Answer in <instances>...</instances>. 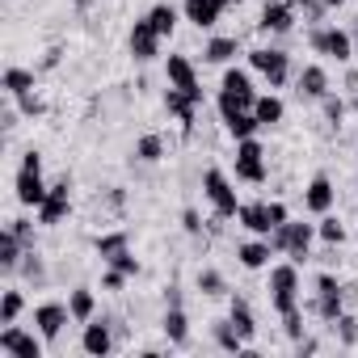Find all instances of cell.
Wrapping results in <instances>:
<instances>
[{"label": "cell", "instance_id": "34", "mask_svg": "<svg viewBox=\"0 0 358 358\" xmlns=\"http://www.w3.org/2000/svg\"><path fill=\"white\" fill-rule=\"evenodd\" d=\"M224 131L241 143V139H257V131H262V122H257V114L253 110H245V114H236V118H228L224 122Z\"/></svg>", "mask_w": 358, "mask_h": 358}, {"label": "cell", "instance_id": "24", "mask_svg": "<svg viewBox=\"0 0 358 358\" xmlns=\"http://www.w3.org/2000/svg\"><path fill=\"white\" fill-rule=\"evenodd\" d=\"M253 114H257V122H262V127H278V122L287 118V101H282L274 89H270V93H257Z\"/></svg>", "mask_w": 358, "mask_h": 358}, {"label": "cell", "instance_id": "50", "mask_svg": "<svg viewBox=\"0 0 358 358\" xmlns=\"http://www.w3.org/2000/svg\"><path fill=\"white\" fill-rule=\"evenodd\" d=\"M59 64V47H51L47 55H43V64H38V72H47V68H55Z\"/></svg>", "mask_w": 358, "mask_h": 358}, {"label": "cell", "instance_id": "31", "mask_svg": "<svg viewBox=\"0 0 358 358\" xmlns=\"http://www.w3.org/2000/svg\"><path fill=\"white\" fill-rule=\"evenodd\" d=\"M131 156H135L139 164H160V160H164V135H156V131L139 135L135 148H131Z\"/></svg>", "mask_w": 358, "mask_h": 358}, {"label": "cell", "instance_id": "45", "mask_svg": "<svg viewBox=\"0 0 358 358\" xmlns=\"http://www.w3.org/2000/svg\"><path fill=\"white\" fill-rule=\"evenodd\" d=\"M182 228H186V236H203L207 224H203V215H199L194 207H186V211H182Z\"/></svg>", "mask_w": 358, "mask_h": 358}, {"label": "cell", "instance_id": "3", "mask_svg": "<svg viewBox=\"0 0 358 358\" xmlns=\"http://www.w3.org/2000/svg\"><path fill=\"white\" fill-rule=\"evenodd\" d=\"M291 220V211H287V203H278V199H257V203H245L241 207V215H236V224L245 228V232H253V236H270L274 228H282Z\"/></svg>", "mask_w": 358, "mask_h": 358}, {"label": "cell", "instance_id": "35", "mask_svg": "<svg viewBox=\"0 0 358 358\" xmlns=\"http://www.w3.org/2000/svg\"><path fill=\"white\" fill-rule=\"evenodd\" d=\"M249 72H253V68H236V64H228L224 76H220V89H232V93H257Z\"/></svg>", "mask_w": 358, "mask_h": 358}, {"label": "cell", "instance_id": "48", "mask_svg": "<svg viewBox=\"0 0 358 358\" xmlns=\"http://www.w3.org/2000/svg\"><path fill=\"white\" fill-rule=\"evenodd\" d=\"M164 308H186L182 287H177V282H169V287H164Z\"/></svg>", "mask_w": 358, "mask_h": 358}, {"label": "cell", "instance_id": "41", "mask_svg": "<svg viewBox=\"0 0 358 358\" xmlns=\"http://www.w3.org/2000/svg\"><path fill=\"white\" fill-rule=\"evenodd\" d=\"M333 333H337V341L350 350V345H358V320L350 316V312H341L337 320H333Z\"/></svg>", "mask_w": 358, "mask_h": 358}, {"label": "cell", "instance_id": "49", "mask_svg": "<svg viewBox=\"0 0 358 358\" xmlns=\"http://www.w3.org/2000/svg\"><path fill=\"white\" fill-rule=\"evenodd\" d=\"M17 169H34V173H43V156H38V152L30 148V152L22 156V164H17Z\"/></svg>", "mask_w": 358, "mask_h": 358}, {"label": "cell", "instance_id": "46", "mask_svg": "<svg viewBox=\"0 0 358 358\" xmlns=\"http://www.w3.org/2000/svg\"><path fill=\"white\" fill-rule=\"evenodd\" d=\"M5 228H13V232H17V241H22L26 249H34V224H30V220H9Z\"/></svg>", "mask_w": 358, "mask_h": 358}, {"label": "cell", "instance_id": "9", "mask_svg": "<svg viewBox=\"0 0 358 358\" xmlns=\"http://www.w3.org/2000/svg\"><path fill=\"white\" fill-rule=\"evenodd\" d=\"M0 350L13 354V358H43L47 354V337L34 329H22V324H5L0 329Z\"/></svg>", "mask_w": 358, "mask_h": 358}, {"label": "cell", "instance_id": "32", "mask_svg": "<svg viewBox=\"0 0 358 358\" xmlns=\"http://www.w3.org/2000/svg\"><path fill=\"white\" fill-rule=\"evenodd\" d=\"M122 249H131V232H122V228H118V232H101V236L93 241V253L101 257V266H106L110 257H118Z\"/></svg>", "mask_w": 358, "mask_h": 358}, {"label": "cell", "instance_id": "5", "mask_svg": "<svg viewBox=\"0 0 358 358\" xmlns=\"http://www.w3.org/2000/svg\"><path fill=\"white\" fill-rule=\"evenodd\" d=\"M312 241H316V224H303V220H287L282 228L270 232V245L278 253H287L291 262H299V266L312 257Z\"/></svg>", "mask_w": 358, "mask_h": 358}, {"label": "cell", "instance_id": "10", "mask_svg": "<svg viewBox=\"0 0 358 358\" xmlns=\"http://www.w3.org/2000/svg\"><path fill=\"white\" fill-rule=\"evenodd\" d=\"M295 22H299L295 0H266L262 13H257V30H262V34H274V38L291 34V30H295Z\"/></svg>", "mask_w": 358, "mask_h": 358}, {"label": "cell", "instance_id": "55", "mask_svg": "<svg viewBox=\"0 0 358 358\" xmlns=\"http://www.w3.org/2000/svg\"><path fill=\"white\" fill-rule=\"evenodd\" d=\"M354 186H358V177H354Z\"/></svg>", "mask_w": 358, "mask_h": 358}, {"label": "cell", "instance_id": "52", "mask_svg": "<svg viewBox=\"0 0 358 358\" xmlns=\"http://www.w3.org/2000/svg\"><path fill=\"white\" fill-rule=\"evenodd\" d=\"M341 5H345V0H324V9H329V13H333V9H341Z\"/></svg>", "mask_w": 358, "mask_h": 358}, {"label": "cell", "instance_id": "36", "mask_svg": "<svg viewBox=\"0 0 358 358\" xmlns=\"http://www.w3.org/2000/svg\"><path fill=\"white\" fill-rule=\"evenodd\" d=\"M22 312H26V295L22 291H5V295H0V324H17Z\"/></svg>", "mask_w": 358, "mask_h": 358}, {"label": "cell", "instance_id": "54", "mask_svg": "<svg viewBox=\"0 0 358 358\" xmlns=\"http://www.w3.org/2000/svg\"><path fill=\"white\" fill-rule=\"evenodd\" d=\"M232 5H241V0H232Z\"/></svg>", "mask_w": 358, "mask_h": 358}, {"label": "cell", "instance_id": "16", "mask_svg": "<svg viewBox=\"0 0 358 358\" xmlns=\"http://www.w3.org/2000/svg\"><path fill=\"white\" fill-rule=\"evenodd\" d=\"M47 190H51V186L43 182V173H34V169H17V177H13V194H17L22 207L38 211L43 199H47Z\"/></svg>", "mask_w": 358, "mask_h": 358}, {"label": "cell", "instance_id": "18", "mask_svg": "<svg viewBox=\"0 0 358 358\" xmlns=\"http://www.w3.org/2000/svg\"><path fill=\"white\" fill-rule=\"evenodd\" d=\"M164 85H173V89H199V68H194V59L182 55V51L164 55Z\"/></svg>", "mask_w": 358, "mask_h": 358}, {"label": "cell", "instance_id": "38", "mask_svg": "<svg viewBox=\"0 0 358 358\" xmlns=\"http://www.w3.org/2000/svg\"><path fill=\"white\" fill-rule=\"evenodd\" d=\"M316 236L324 241V245H345V224L329 211V215H320V224H316Z\"/></svg>", "mask_w": 358, "mask_h": 358}, {"label": "cell", "instance_id": "17", "mask_svg": "<svg viewBox=\"0 0 358 358\" xmlns=\"http://www.w3.org/2000/svg\"><path fill=\"white\" fill-rule=\"evenodd\" d=\"M329 89H333V80H329V72H324L320 64H303V68L295 72V93H299L303 101H320Z\"/></svg>", "mask_w": 358, "mask_h": 358}, {"label": "cell", "instance_id": "1", "mask_svg": "<svg viewBox=\"0 0 358 358\" xmlns=\"http://www.w3.org/2000/svg\"><path fill=\"white\" fill-rule=\"evenodd\" d=\"M299 287H303V278H299V262L287 257V262H274V266L266 270V295H270V308H274L278 316L303 308V303H299Z\"/></svg>", "mask_w": 358, "mask_h": 358}, {"label": "cell", "instance_id": "53", "mask_svg": "<svg viewBox=\"0 0 358 358\" xmlns=\"http://www.w3.org/2000/svg\"><path fill=\"white\" fill-rule=\"evenodd\" d=\"M350 34H354V47H358V26H354V30H350Z\"/></svg>", "mask_w": 358, "mask_h": 358}, {"label": "cell", "instance_id": "19", "mask_svg": "<svg viewBox=\"0 0 358 358\" xmlns=\"http://www.w3.org/2000/svg\"><path fill=\"white\" fill-rule=\"evenodd\" d=\"M236 55H245V43H241L236 34H215V38L203 43V64H220V68H228Z\"/></svg>", "mask_w": 358, "mask_h": 358}, {"label": "cell", "instance_id": "13", "mask_svg": "<svg viewBox=\"0 0 358 358\" xmlns=\"http://www.w3.org/2000/svg\"><path fill=\"white\" fill-rule=\"evenodd\" d=\"M80 350H85L89 358H110V354L118 350V341H114V320H106V316L97 320V316H93V320L85 324V333H80Z\"/></svg>", "mask_w": 358, "mask_h": 358}, {"label": "cell", "instance_id": "23", "mask_svg": "<svg viewBox=\"0 0 358 358\" xmlns=\"http://www.w3.org/2000/svg\"><path fill=\"white\" fill-rule=\"evenodd\" d=\"M211 341H215V350H224V354H245L249 350V341L241 337V329L224 316V320H211Z\"/></svg>", "mask_w": 358, "mask_h": 358}, {"label": "cell", "instance_id": "20", "mask_svg": "<svg viewBox=\"0 0 358 358\" xmlns=\"http://www.w3.org/2000/svg\"><path fill=\"white\" fill-rule=\"evenodd\" d=\"M274 253H278V249L270 245V236H253V241L236 245V262H241L245 270H270V266H274V262H270Z\"/></svg>", "mask_w": 358, "mask_h": 358}, {"label": "cell", "instance_id": "39", "mask_svg": "<svg viewBox=\"0 0 358 358\" xmlns=\"http://www.w3.org/2000/svg\"><path fill=\"white\" fill-rule=\"evenodd\" d=\"M320 110H324L329 127H341V122H345V97H341V93H333V89H329V93L320 97Z\"/></svg>", "mask_w": 358, "mask_h": 358}, {"label": "cell", "instance_id": "21", "mask_svg": "<svg viewBox=\"0 0 358 358\" xmlns=\"http://www.w3.org/2000/svg\"><path fill=\"white\" fill-rule=\"evenodd\" d=\"M160 333H164L169 345L186 350V345H190V316H186V308H164V316H160Z\"/></svg>", "mask_w": 358, "mask_h": 358}, {"label": "cell", "instance_id": "27", "mask_svg": "<svg viewBox=\"0 0 358 358\" xmlns=\"http://www.w3.org/2000/svg\"><path fill=\"white\" fill-rule=\"evenodd\" d=\"M22 257H26V245L17 241L13 228H5V232H0V270H5V274H17Z\"/></svg>", "mask_w": 358, "mask_h": 358}, {"label": "cell", "instance_id": "11", "mask_svg": "<svg viewBox=\"0 0 358 358\" xmlns=\"http://www.w3.org/2000/svg\"><path fill=\"white\" fill-rule=\"evenodd\" d=\"M160 47H164V38L152 30L148 13L135 17V22H131V34H127V51H131V59H135V64H152V59L160 55Z\"/></svg>", "mask_w": 358, "mask_h": 358}, {"label": "cell", "instance_id": "40", "mask_svg": "<svg viewBox=\"0 0 358 358\" xmlns=\"http://www.w3.org/2000/svg\"><path fill=\"white\" fill-rule=\"evenodd\" d=\"M17 274H22V278H30V282H43V278H47V262H43L34 249H26V257H22V266H17Z\"/></svg>", "mask_w": 358, "mask_h": 358}, {"label": "cell", "instance_id": "29", "mask_svg": "<svg viewBox=\"0 0 358 358\" xmlns=\"http://www.w3.org/2000/svg\"><path fill=\"white\" fill-rule=\"evenodd\" d=\"M253 101H257V93H232V89H220L215 93V106H220V118L224 122L236 118V114H245V110H253Z\"/></svg>", "mask_w": 358, "mask_h": 358}, {"label": "cell", "instance_id": "30", "mask_svg": "<svg viewBox=\"0 0 358 358\" xmlns=\"http://www.w3.org/2000/svg\"><path fill=\"white\" fill-rule=\"evenodd\" d=\"M68 308H72V320H76V324H89V320L97 316V295H93L89 287H72V291H68Z\"/></svg>", "mask_w": 358, "mask_h": 358}, {"label": "cell", "instance_id": "22", "mask_svg": "<svg viewBox=\"0 0 358 358\" xmlns=\"http://www.w3.org/2000/svg\"><path fill=\"white\" fill-rule=\"evenodd\" d=\"M345 295H350V291H316V295H312V303H308V312H312L316 320L333 324V320L345 312Z\"/></svg>", "mask_w": 358, "mask_h": 358}, {"label": "cell", "instance_id": "42", "mask_svg": "<svg viewBox=\"0 0 358 358\" xmlns=\"http://www.w3.org/2000/svg\"><path fill=\"white\" fill-rule=\"evenodd\" d=\"M13 101H17V110H22V118H38V114L47 110V106H43V97H38L34 89H30V93H22V97H13Z\"/></svg>", "mask_w": 358, "mask_h": 358}, {"label": "cell", "instance_id": "25", "mask_svg": "<svg viewBox=\"0 0 358 358\" xmlns=\"http://www.w3.org/2000/svg\"><path fill=\"white\" fill-rule=\"evenodd\" d=\"M228 320L241 329V337H245V341H253V337H257V316H253V303H249L245 295H232V303H228Z\"/></svg>", "mask_w": 358, "mask_h": 358}, {"label": "cell", "instance_id": "6", "mask_svg": "<svg viewBox=\"0 0 358 358\" xmlns=\"http://www.w3.org/2000/svg\"><path fill=\"white\" fill-rule=\"evenodd\" d=\"M249 55V68L257 72V76H266V89H282L287 85V76H291V55L282 51V47H253V51H245Z\"/></svg>", "mask_w": 358, "mask_h": 358}, {"label": "cell", "instance_id": "8", "mask_svg": "<svg viewBox=\"0 0 358 358\" xmlns=\"http://www.w3.org/2000/svg\"><path fill=\"white\" fill-rule=\"evenodd\" d=\"M34 215H38L43 228H59V224L72 215V177L51 182V190H47V199H43V207H38Z\"/></svg>", "mask_w": 358, "mask_h": 358}, {"label": "cell", "instance_id": "47", "mask_svg": "<svg viewBox=\"0 0 358 358\" xmlns=\"http://www.w3.org/2000/svg\"><path fill=\"white\" fill-rule=\"evenodd\" d=\"M127 282H131V278H127L122 270H114V266H106V274H101V287H106V291H114V295H118V291H122Z\"/></svg>", "mask_w": 358, "mask_h": 358}, {"label": "cell", "instance_id": "43", "mask_svg": "<svg viewBox=\"0 0 358 358\" xmlns=\"http://www.w3.org/2000/svg\"><path fill=\"white\" fill-rule=\"evenodd\" d=\"M106 266H114V270H122L127 278H139V257H135L131 249H122V253H118V257H110Z\"/></svg>", "mask_w": 358, "mask_h": 358}, {"label": "cell", "instance_id": "26", "mask_svg": "<svg viewBox=\"0 0 358 358\" xmlns=\"http://www.w3.org/2000/svg\"><path fill=\"white\" fill-rule=\"evenodd\" d=\"M148 22H152V30H156L160 38H173L177 22H182V9L169 5V0H160V5H152V9H148Z\"/></svg>", "mask_w": 358, "mask_h": 358}, {"label": "cell", "instance_id": "12", "mask_svg": "<svg viewBox=\"0 0 358 358\" xmlns=\"http://www.w3.org/2000/svg\"><path fill=\"white\" fill-rule=\"evenodd\" d=\"M72 324V308L68 299H43L34 303V329L47 337V341H59V333Z\"/></svg>", "mask_w": 358, "mask_h": 358}, {"label": "cell", "instance_id": "28", "mask_svg": "<svg viewBox=\"0 0 358 358\" xmlns=\"http://www.w3.org/2000/svg\"><path fill=\"white\" fill-rule=\"evenodd\" d=\"M34 80H38V68L9 64V68H5V80H0V85H5V93H9V97H22V93H30V89H34Z\"/></svg>", "mask_w": 358, "mask_h": 358}, {"label": "cell", "instance_id": "2", "mask_svg": "<svg viewBox=\"0 0 358 358\" xmlns=\"http://www.w3.org/2000/svg\"><path fill=\"white\" fill-rule=\"evenodd\" d=\"M203 199L211 203V211H215V220H236L241 215V194H236V186H232V177L224 173V169H207L203 173Z\"/></svg>", "mask_w": 358, "mask_h": 358}, {"label": "cell", "instance_id": "7", "mask_svg": "<svg viewBox=\"0 0 358 358\" xmlns=\"http://www.w3.org/2000/svg\"><path fill=\"white\" fill-rule=\"evenodd\" d=\"M232 169H236V182H249V186H262L270 177V164H266V148L257 139H241L236 152H232Z\"/></svg>", "mask_w": 358, "mask_h": 358}, {"label": "cell", "instance_id": "44", "mask_svg": "<svg viewBox=\"0 0 358 358\" xmlns=\"http://www.w3.org/2000/svg\"><path fill=\"white\" fill-rule=\"evenodd\" d=\"M282 333H287L291 341H299V337L308 333V324H303V308H295V312H287V316H282Z\"/></svg>", "mask_w": 358, "mask_h": 358}, {"label": "cell", "instance_id": "4", "mask_svg": "<svg viewBox=\"0 0 358 358\" xmlns=\"http://www.w3.org/2000/svg\"><path fill=\"white\" fill-rule=\"evenodd\" d=\"M308 47L324 59H337V64H350L354 59V34L337 22H324V26H312L308 30Z\"/></svg>", "mask_w": 358, "mask_h": 358}, {"label": "cell", "instance_id": "15", "mask_svg": "<svg viewBox=\"0 0 358 358\" xmlns=\"http://www.w3.org/2000/svg\"><path fill=\"white\" fill-rule=\"evenodd\" d=\"M337 207V190H333V177L329 173H316L312 182L303 186V211L312 215H329Z\"/></svg>", "mask_w": 358, "mask_h": 358}, {"label": "cell", "instance_id": "33", "mask_svg": "<svg viewBox=\"0 0 358 358\" xmlns=\"http://www.w3.org/2000/svg\"><path fill=\"white\" fill-rule=\"evenodd\" d=\"M194 287H199V295H207V299H220V295H228V278H224L215 266H203V270L194 274Z\"/></svg>", "mask_w": 358, "mask_h": 358}, {"label": "cell", "instance_id": "37", "mask_svg": "<svg viewBox=\"0 0 358 358\" xmlns=\"http://www.w3.org/2000/svg\"><path fill=\"white\" fill-rule=\"evenodd\" d=\"M295 13H299V22L312 30V26H324V17H329V9H324V0H295Z\"/></svg>", "mask_w": 358, "mask_h": 358}, {"label": "cell", "instance_id": "51", "mask_svg": "<svg viewBox=\"0 0 358 358\" xmlns=\"http://www.w3.org/2000/svg\"><path fill=\"white\" fill-rule=\"evenodd\" d=\"M93 5H97V0H72V9H76V13H89Z\"/></svg>", "mask_w": 358, "mask_h": 358}, {"label": "cell", "instance_id": "14", "mask_svg": "<svg viewBox=\"0 0 358 358\" xmlns=\"http://www.w3.org/2000/svg\"><path fill=\"white\" fill-rule=\"evenodd\" d=\"M228 5H232V0H182V17L194 30H215Z\"/></svg>", "mask_w": 358, "mask_h": 358}]
</instances>
